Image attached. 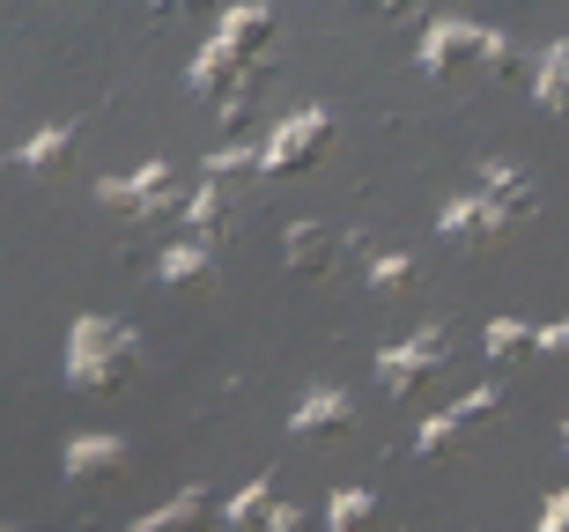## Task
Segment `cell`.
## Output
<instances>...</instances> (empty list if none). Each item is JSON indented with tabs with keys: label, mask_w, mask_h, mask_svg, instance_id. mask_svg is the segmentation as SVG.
<instances>
[{
	"label": "cell",
	"mask_w": 569,
	"mask_h": 532,
	"mask_svg": "<svg viewBox=\"0 0 569 532\" xmlns=\"http://www.w3.org/2000/svg\"><path fill=\"white\" fill-rule=\"evenodd\" d=\"M133 362H141V341L119 319H82L67 333V378H74V392H119L133 378Z\"/></svg>",
	"instance_id": "cell-1"
},
{
	"label": "cell",
	"mask_w": 569,
	"mask_h": 532,
	"mask_svg": "<svg viewBox=\"0 0 569 532\" xmlns=\"http://www.w3.org/2000/svg\"><path fill=\"white\" fill-rule=\"evenodd\" d=\"M503 60H510V38H496L481 22H429L422 30V67L437 82H473V74H488Z\"/></svg>",
	"instance_id": "cell-2"
},
{
	"label": "cell",
	"mask_w": 569,
	"mask_h": 532,
	"mask_svg": "<svg viewBox=\"0 0 569 532\" xmlns=\"http://www.w3.org/2000/svg\"><path fill=\"white\" fill-rule=\"evenodd\" d=\"M326 149H333V119H326V111H296V119H281V127L267 133L259 178H289V171H303V163H318Z\"/></svg>",
	"instance_id": "cell-3"
},
{
	"label": "cell",
	"mask_w": 569,
	"mask_h": 532,
	"mask_svg": "<svg viewBox=\"0 0 569 532\" xmlns=\"http://www.w3.org/2000/svg\"><path fill=\"white\" fill-rule=\"evenodd\" d=\"M252 82H259V67H244L222 38L200 44V60H192V89H200L208 104H222L230 119H244V111H252Z\"/></svg>",
	"instance_id": "cell-4"
},
{
	"label": "cell",
	"mask_w": 569,
	"mask_h": 532,
	"mask_svg": "<svg viewBox=\"0 0 569 532\" xmlns=\"http://www.w3.org/2000/svg\"><path fill=\"white\" fill-rule=\"evenodd\" d=\"M443 355H451V341H443V325H422L415 341L385 348V355H378V378H385V392H392V400H415V392H422V384L443 370Z\"/></svg>",
	"instance_id": "cell-5"
},
{
	"label": "cell",
	"mask_w": 569,
	"mask_h": 532,
	"mask_svg": "<svg viewBox=\"0 0 569 532\" xmlns=\"http://www.w3.org/2000/svg\"><path fill=\"white\" fill-rule=\"evenodd\" d=\"M496 406H503V392L496 384H481V392H466L459 406H443L437 422H422V459H443V451H459L473 444L488 422H496Z\"/></svg>",
	"instance_id": "cell-6"
},
{
	"label": "cell",
	"mask_w": 569,
	"mask_h": 532,
	"mask_svg": "<svg viewBox=\"0 0 569 532\" xmlns=\"http://www.w3.org/2000/svg\"><path fill=\"white\" fill-rule=\"evenodd\" d=\"M97 200H104V214H119V222H148V214L170 208V163H148V171H133V178H104Z\"/></svg>",
	"instance_id": "cell-7"
},
{
	"label": "cell",
	"mask_w": 569,
	"mask_h": 532,
	"mask_svg": "<svg viewBox=\"0 0 569 532\" xmlns=\"http://www.w3.org/2000/svg\"><path fill=\"white\" fill-rule=\"evenodd\" d=\"M186 214H192V230L208 237V244H230V237L244 230V192H237L230 178H208V185L192 192Z\"/></svg>",
	"instance_id": "cell-8"
},
{
	"label": "cell",
	"mask_w": 569,
	"mask_h": 532,
	"mask_svg": "<svg viewBox=\"0 0 569 532\" xmlns=\"http://www.w3.org/2000/svg\"><path fill=\"white\" fill-rule=\"evenodd\" d=\"M437 230L451 237V244H496V237L510 230V214L496 208V200H481V192H466V200H443Z\"/></svg>",
	"instance_id": "cell-9"
},
{
	"label": "cell",
	"mask_w": 569,
	"mask_h": 532,
	"mask_svg": "<svg viewBox=\"0 0 569 532\" xmlns=\"http://www.w3.org/2000/svg\"><path fill=\"white\" fill-rule=\"evenodd\" d=\"M119 473H127V444H119V436H74V444H67V481H97V489H104V481H119Z\"/></svg>",
	"instance_id": "cell-10"
},
{
	"label": "cell",
	"mask_w": 569,
	"mask_h": 532,
	"mask_svg": "<svg viewBox=\"0 0 569 532\" xmlns=\"http://www.w3.org/2000/svg\"><path fill=\"white\" fill-rule=\"evenodd\" d=\"M356 429V406H348V392H311V400L296 406L289 436H348Z\"/></svg>",
	"instance_id": "cell-11"
},
{
	"label": "cell",
	"mask_w": 569,
	"mask_h": 532,
	"mask_svg": "<svg viewBox=\"0 0 569 532\" xmlns=\"http://www.w3.org/2000/svg\"><path fill=\"white\" fill-rule=\"evenodd\" d=\"M481 200H496V208H503L510 222L540 208V192H532V178L518 171V163H481Z\"/></svg>",
	"instance_id": "cell-12"
},
{
	"label": "cell",
	"mask_w": 569,
	"mask_h": 532,
	"mask_svg": "<svg viewBox=\"0 0 569 532\" xmlns=\"http://www.w3.org/2000/svg\"><path fill=\"white\" fill-rule=\"evenodd\" d=\"M214 38L230 44L237 60H259V52H267V44H274V8H230V16H222V30H214Z\"/></svg>",
	"instance_id": "cell-13"
},
{
	"label": "cell",
	"mask_w": 569,
	"mask_h": 532,
	"mask_svg": "<svg viewBox=\"0 0 569 532\" xmlns=\"http://www.w3.org/2000/svg\"><path fill=\"white\" fill-rule=\"evenodd\" d=\"M333 259H340V237L326 222H289V267L296 274H326Z\"/></svg>",
	"instance_id": "cell-14"
},
{
	"label": "cell",
	"mask_w": 569,
	"mask_h": 532,
	"mask_svg": "<svg viewBox=\"0 0 569 532\" xmlns=\"http://www.w3.org/2000/svg\"><path fill=\"white\" fill-rule=\"evenodd\" d=\"M163 281H170V289H214L222 267H214L208 244H170V252H163Z\"/></svg>",
	"instance_id": "cell-15"
},
{
	"label": "cell",
	"mask_w": 569,
	"mask_h": 532,
	"mask_svg": "<svg viewBox=\"0 0 569 532\" xmlns=\"http://www.w3.org/2000/svg\"><path fill=\"white\" fill-rule=\"evenodd\" d=\"M67 155H74V119H60V127H44L30 149H16V163L30 178H52V171H67Z\"/></svg>",
	"instance_id": "cell-16"
},
{
	"label": "cell",
	"mask_w": 569,
	"mask_h": 532,
	"mask_svg": "<svg viewBox=\"0 0 569 532\" xmlns=\"http://www.w3.org/2000/svg\"><path fill=\"white\" fill-rule=\"evenodd\" d=\"M200 525H208V495H200V489H186V495H170L163 511H148L133 532H200Z\"/></svg>",
	"instance_id": "cell-17"
},
{
	"label": "cell",
	"mask_w": 569,
	"mask_h": 532,
	"mask_svg": "<svg viewBox=\"0 0 569 532\" xmlns=\"http://www.w3.org/2000/svg\"><path fill=\"white\" fill-rule=\"evenodd\" d=\"M532 89H540V111H569V38L540 52V82Z\"/></svg>",
	"instance_id": "cell-18"
},
{
	"label": "cell",
	"mask_w": 569,
	"mask_h": 532,
	"mask_svg": "<svg viewBox=\"0 0 569 532\" xmlns=\"http://www.w3.org/2000/svg\"><path fill=\"white\" fill-rule=\"evenodd\" d=\"M370 525H378V495L340 489L333 503H326V532H370Z\"/></svg>",
	"instance_id": "cell-19"
},
{
	"label": "cell",
	"mask_w": 569,
	"mask_h": 532,
	"mask_svg": "<svg viewBox=\"0 0 569 532\" xmlns=\"http://www.w3.org/2000/svg\"><path fill=\"white\" fill-rule=\"evenodd\" d=\"M274 518H281V503H274V489H267V481H244V489L230 495V525L252 532V525H274Z\"/></svg>",
	"instance_id": "cell-20"
},
{
	"label": "cell",
	"mask_w": 569,
	"mask_h": 532,
	"mask_svg": "<svg viewBox=\"0 0 569 532\" xmlns=\"http://www.w3.org/2000/svg\"><path fill=\"white\" fill-rule=\"evenodd\" d=\"M526 348H540V333H532L526 319H496V325H488V355H496V362L526 355Z\"/></svg>",
	"instance_id": "cell-21"
},
{
	"label": "cell",
	"mask_w": 569,
	"mask_h": 532,
	"mask_svg": "<svg viewBox=\"0 0 569 532\" xmlns=\"http://www.w3.org/2000/svg\"><path fill=\"white\" fill-rule=\"evenodd\" d=\"M370 281H378V289H392V297H400V289H415V259H407V252H385L378 267H370Z\"/></svg>",
	"instance_id": "cell-22"
},
{
	"label": "cell",
	"mask_w": 569,
	"mask_h": 532,
	"mask_svg": "<svg viewBox=\"0 0 569 532\" xmlns=\"http://www.w3.org/2000/svg\"><path fill=\"white\" fill-rule=\"evenodd\" d=\"M244 171H259V149H214L208 155V178H244Z\"/></svg>",
	"instance_id": "cell-23"
},
{
	"label": "cell",
	"mask_w": 569,
	"mask_h": 532,
	"mask_svg": "<svg viewBox=\"0 0 569 532\" xmlns=\"http://www.w3.org/2000/svg\"><path fill=\"white\" fill-rule=\"evenodd\" d=\"M540 532H569V495H555L548 511H540Z\"/></svg>",
	"instance_id": "cell-24"
},
{
	"label": "cell",
	"mask_w": 569,
	"mask_h": 532,
	"mask_svg": "<svg viewBox=\"0 0 569 532\" xmlns=\"http://www.w3.org/2000/svg\"><path fill=\"white\" fill-rule=\"evenodd\" d=\"M540 348H548V355H569V319L562 325H540Z\"/></svg>",
	"instance_id": "cell-25"
},
{
	"label": "cell",
	"mask_w": 569,
	"mask_h": 532,
	"mask_svg": "<svg viewBox=\"0 0 569 532\" xmlns=\"http://www.w3.org/2000/svg\"><path fill=\"white\" fill-rule=\"evenodd\" d=\"M267 532H311V518H303V511H289V503H281V518H274V525H267Z\"/></svg>",
	"instance_id": "cell-26"
},
{
	"label": "cell",
	"mask_w": 569,
	"mask_h": 532,
	"mask_svg": "<svg viewBox=\"0 0 569 532\" xmlns=\"http://www.w3.org/2000/svg\"><path fill=\"white\" fill-rule=\"evenodd\" d=\"M562 451H569V429H562Z\"/></svg>",
	"instance_id": "cell-27"
}]
</instances>
